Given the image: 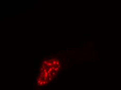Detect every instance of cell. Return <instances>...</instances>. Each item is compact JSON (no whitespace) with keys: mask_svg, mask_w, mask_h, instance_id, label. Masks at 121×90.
<instances>
[{"mask_svg":"<svg viewBox=\"0 0 121 90\" xmlns=\"http://www.w3.org/2000/svg\"><path fill=\"white\" fill-rule=\"evenodd\" d=\"M60 64L55 59H48L43 62L37 80L39 86H44L51 82L59 70Z\"/></svg>","mask_w":121,"mask_h":90,"instance_id":"6da1fadb","label":"cell"}]
</instances>
